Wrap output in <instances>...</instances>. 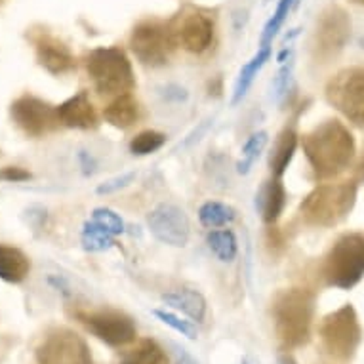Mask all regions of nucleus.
I'll return each instance as SVG.
<instances>
[{
  "label": "nucleus",
  "mask_w": 364,
  "mask_h": 364,
  "mask_svg": "<svg viewBox=\"0 0 364 364\" xmlns=\"http://www.w3.org/2000/svg\"><path fill=\"white\" fill-rule=\"evenodd\" d=\"M301 149L318 181H332L353 166L357 144L349 126L326 119L301 138Z\"/></svg>",
  "instance_id": "obj_1"
},
{
  "label": "nucleus",
  "mask_w": 364,
  "mask_h": 364,
  "mask_svg": "<svg viewBox=\"0 0 364 364\" xmlns=\"http://www.w3.org/2000/svg\"><path fill=\"white\" fill-rule=\"evenodd\" d=\"M316 294L309 288H284L271 299V318L281 347L287 353L309 343L315 321Z\"/></svg>",
  "instance_id": "obj_2"
},
{
  "label": "nucleus",
  "mask_w": 364,
  "mask_h": 364,
  "mask_svg": "<svg viewBox=\"0 0 364 364\" xmlns=\"http://www.w3.org/2000/svg\"><path fill=\"white\" fill-rule=\"evenodd\" d=\"M358 183L353 178L341 181H323L299 204V215L305 225L330 229L346 221L355 208Z\"/></svg>",
  "instance_id": "obj_3"
},
{
  "label": "nucleus",
  "mask_w": 364,
  "mask_h": 364,
  "mask_svg": "<svg viewBox=\"0 0 364 364\" xmlns=\"http://www.w3.org/2000/svg\"><path fill=\"white\" fill-rule=\"evenodd\" d=\"M318 275L324 287L353 290L364 279V231H347L324 254Z\"/></svg>",
  "instance_id": "obj_4"
},
{
  "label": "nucleus",
  "mask_w": 364,
  "mask_h": 364,
  "mask_svg": "<svg viewBox=\"0 0 364 364\" xmlns=\"http://www.w3.org/2000/svg\"><path fill=\"white\" fill-rule=\"evenodd\" d=\"M86 71L100 96L117 97L130 94L136 86L128 55L119 46H102L86 55Z\"/></svg>",
  "instance_id": "obj_5"
},
{
  "label": "nucleus",
  "mask_w": 364,
  "mask_h": 364,
  "mask_svg": "<svg viewBox=\"0 0 364 364\" xmlns=\"http://www.w3.org/2000/svg\"><path fill=\"white\" fill-rule=\"evenodd\" d=\"M318 338L323 351L340 364L351 363L363 343V326L357 309L351 304L341 305L324 316L318 326Z\"/></svg>",
  "instance_id": "obj_6"
},
{
  "label": "nucleus",
  "mask_w": 364,
  "mask_h": 364,
  "mask_svg": "<svg viewBox=\"0 0 364 364\" xmlns=\"http://www.w3.org/2000/svg\"><path fill=\"white\" fill-rule=\"evenodd\" d=\"M73 316L94 338L113 349L130 346L138 336V326L134 323V318L124 311L111 309V307H102V309L77 307V309H73Z\"/></svg>",
  "instance_id": "obj_7"
},
{
  "label": "nucleus",
  "mask_w": 364,
  "mask_h": 364,
  "mask_svg": "<svg viewBox=\"0 0 364 364\" xmlns=\"http://www.w3.org/2000/svg\"><path fill=\"white\" fill-rule=\"evenodd\" d=\"M326 102L357 128L364 130V67H346L324 88Z\"/></svg>",
  "instance_id": "obj_8"
},
{
  "label": "nucleus",
  "mask_w": 364,
  "mask_h": 364,
  "mask_svg": "<svg viewBox=\"0 0 364 364\" xmlns=\"http://www.w3.org/2000/svg\"><path fill=\"white\" fill-rule=\"evenodd\" d=\"M176 46L191 54L208 52L215 35L214 16L197 6H183L168 21Z\"/></svg>",
  "instance_id": "obj_9"
},
{
  "label": "nucleus",
  "mask_w": 364,
  "mask_h": 364,
  "mask_svg": "<svg viewBox=\"0 0 364 364\" xmlns=\"http://www.w3.org/2000/svg\"><path fill=\"white\" fill-rule=\"evenodd\" d=\"M173 48H176V42L172 38L168 21L155 18L144 19L132 31L130 50L144 65H166Z\"/></svg>",
  "instance_id": "obj_10"
},
{
  "label": "nucleus",
  "mask_w": 364,
  "mask_h": 364,
  "mask_svg": "<svg viewBox=\"0 0 364 364\" xmlns=\"http://www.w3.org/2000/svg\"><path fill=\"white\" fill-rule=\"evenodd\" d=\"M36 364H94L88 343L71 328H54L36 347Z\"/></svg>",
  "instance_id": "obj_11"
},
{
  "label": "nucleus",
  "mask_w": 364,
  "mask_h": 364,
  "mask_svg": "<svg viewBox=\"0 0 364 364\" xmlns=\"http://www.w3.org/2000/svg\"><path fill=\"white\" fill-rule=\"evenodd\" d=\"M351 38V19L340 6L326 8L316 21L315 29V60L328 63L343 52Z\"/></svg>",
  "instance_id": "obj_12"
},
{
  "label": "nucleus",
  "mask_w": 364,
  "mask_h": 364,
  "mask_svg": "<svg viewBox=\"0 0 364 364\" xmlns=\"http://www.w3.org/2000/svg\"><path fill=\"white\" fill-rule=\"evenodd\" d=\"M10 117L29 138H44L61 126L58 107L31 94H25L12 103Z\"/></svg>",
  "instance_id": "obj_13"
},
{
  "label": "nucleus",
  "mask_w": 364,
  "mask_h": 364,
  "mask_svg": "<svg viewBox=\"0 0 364 364\" xmlns=\"http://www.w3.org/2000/svg\"><path fill=\"white\" fill-rule=\"evenodd\" d=\"M27 38L35 48L38 65L54 77H63L77 69V60L65 41L50 33L46 27L35 25L27 29Z\"/></svg>",
  "instance_id": "obj_14"
},
{
  "label": "nucleus",
  "mask_w": 364,
  "mask_h": 364,
  "mask_svg": "<svg viewBox=\"0 0 364 364\" xmlns=\"http://www.w3.org/2000/svg\"><path fill=\"white\" fill-rule=\"evenodd\" d=\"M147 227L159 242L183 248L191 237V221L176 204L161 203L147 214Z\"/></svg>",
  "instance_id": "obj_15"
},
{
  "label": "nucleus",
  "mask_w": 364,
  "mask_h": 364,
  "mask_svg": "<svg viewBox=\"0 0 364 364\" xmlns=\"http://www.w3.org/2000/svg\"><path fill=\"white\" fill-rule=\"evenodd\" d=\"M61 126L67 128H77V130H94L97 122V113L94 103L90 102L86 92H78L75 96L58 105Z\"/></svg>",
  "instance_id": "obj_16"
},
{
  "label": "nucleus",
  "mask_w": 364,
  "mask_h": 364,
  "mask_svg": "<svg viewBox=\"0 0 364 364\" xmlns=\"http://www.w3.org/2000/svg\"><path fill=\"white\" fill-rule=\"evenodd\" d=\"M287 198L288 193L284 183H282V178L273 176L259 189V193L256 195V210L267 225H273L281 218V214L284 212V206H287Z\"/></svg>",
  "instance_id": "obj_17"
},
{
  "label": "nucleus",
  "mask_w": 364,
  "mask_h": 364,
  "mask_svg": "<svg viewBox=\"0 0 364 364\" xmlns=\"http://www.w3.org/2000/svg\"><path fill=\"white\" fill-rule=\"evenodd\" d=\"M31 273V259L16 246L0 245V281L19 284Z\"/></svg>",
  "instance_id": "obj_18"
},
{
  "label": "nucleus",
  "mask_w": 364,
  "mask_h": 364,
  "mask_svg": "<svg viewBox=\"0 0 364 364\" xmlns=\"http://www.w3.org/2000/svg\"><path fill=\"white\" fill-rule=\"evenodd\" d=\"M162 301L172 309L181 311L195 323H203L204 316H206V309H208L203 294L197 292V290H189V288H179V290L164 294Z\"/></svg>",
  "instance_id": "obj_19"
},
{
  "label": "nucleus",
  "mask_w": 364,
  "mask_h": 364,
  "mask_svg": "<svg viewBox=\"0 0 364 364\" xmlns=\"http://www.w3.org/2000/svg\"><path fill=\"white\" fill-rule=\"evenodd\" d=\"M103 119L105 122L119 130L132 128L139 120V103L136 97L130 94L113 97V102L103 109Z\"/></svg>",
  "instance_id": "obj_20"
},
{
  "label": "nucleus",
  "mask_w": 364,
  "mask_h": 364,
  "mask_svg": "<svg viewBox=\"0 0 364 364\" xmlns=\"http://www.w3.org/2000/svg\"><path fill=\"white\" fill-rule=\"evenodd\" d=\"M299 138L298 132L294 126H287L284 130L279 134L277 138V144L271 151V156H269V166H271V173L275 178H282L284 172L290 166L294 155H296V149H298Z\"/></svg>",
  "instance_id": "obj_21"
},
{
  "label": "nucleus",
  "mask_w": 364,
  "mask_h": 364,
  "mask_svg": "<svg viewBox=\"0 0 364 364\" xmlns=\"http://www.w3.org/2000/svg\"><path fill=\"white\" fill-rule=\"evenodd\" d=\"M269 58H271V46H262V48L257 50V54L240 69V75L237 78V84H235L233 100H231L233 105H237L246 96V92L250 90L252 82L256 80L257 73L262 71L263 65L269 61Z\"/></svg>",
  "instance_id": "obj_22"
},
{
  "label": "nucleus",
  "mask_w": 364,
  "mask_h": 364,
  "mask_svg": "<svg viewBox=\"0 0 364 364\" xmlns=\"http://www.w3.org/2000/svg\"><path fill=\"white\" fill-rule=\"evenodd\" d=\"M210 252L214 254L221 263H231L239 254V240L231 229H214L206 237Z\"/></svg>",
  "instance_id": "obj_23"
},
{
  "label": "nucleus",
  "mask_w": 364,
  "mask_h": 364,
  "mask_svg": "<svg viewBox=\"0 0 364 364\" xmlns=\"http://www.w3.org/2000/svg\"><path fill=\"white\" fill-rule=\"evenodd\" d=\"M119 364H170L166 351L155 340H141Z\"/></svg>",
  "instance_id": "obj_24"
},
{
  "label": "nucleus",
  "mask_w": 364,
  "mask_h": 364,
  "mask_svg": "<svg viewBox=\"0 0 364 364\" xmlns=\"http://www.w3.org/2000/svg\"><path fill=\"white\" fill-rule=\"evenodd\" d=\"M198 220L206 229H218V227H227L237 220V210L225 203L218 200H208L198 208Z\"/></svg>",
  "instance_id": "obj_25"
},
{
  "label": "nucleus",
  "mask_w": 364,
  "mask_h": 364,
  "mask_svg": "<svg viewBox=\"0 0 364 364\" xmlns=\"http://www.w3.org/2000/svg\"><path fill=\"white\" fill-rule=\"evenodd\" d=\"M82 245L90 252H105L113 248L114 235L94 220H90L84 223Z\"/></svg>",
  "instance_id": "obj_26"
},
{
  "label": "nucleus",
  "mask_w": 364,
  "mask_h": 364,
  "mask_svg": "<svg viewBox=\"0 0 364 364\" xmlns=\"http://www.w3.org/2000/svg\"><path fill=\"white\" fill-rule=\"evenodd\" d=\"M269 141V134L265 130H259L256 134H252L250 138L246 139L245 147H242V159L237 164V170L239 173H248L252 170V166L256 164V161L259 159V155L265 149V145Z\"/></svg>",
  "instance_id": "obj_27"
},
{
  "label": "nucleus",
  "mask_w": 364,
  "mask_h": 364,
  "mask_svg": "<svg viewBox=\"0 0 364 364\" xmlns=\"http://www.w3.org/2000/svg\"><path fill=\"white\" fill-rule=\"evenodd\" d=\"M166 144V136L156 130H144L139 132L138 136H134L130 141V151L132 155L136 156H145L151 153H156L162 149Z\"/></svg>",
  "instance_id": "obj_28"
},
{
  "label": "nucleus",
  "mask_w": 364,
  "mask_h": 364,
  "mask_svg": "<svg viewBox=\"0 0 364 364\" xmlns=\"http://www.w3.org/2000/svg\"><path fill=\"white\" fill-rule=\"evenodd\" d=\"M296 4V0H279V4H277L275 14L271 16V19L267 21V25L263 27L262 33V46H271V42L279 35V31L282 29V25L287 21L288 14L292 10V6Z\"/></svg>",
  "instance_id": "obj_29"
},
{
  "label": "nucleus",
  "mask_w": 364,
  "mask_h": 364,
  "mask_svg": "<svg viewBox=\"0 0 364 364\" xmlns=\"http://www.w3.org/2000/svg\"><path fill=\"white\" fill-rule=\"evenodd\" d=\"M153 315H155L159 321H162L164 324H168L170 328H173L176 332H179L181 336L189 338V340H195V338H197V330H195V326H193L189 321H183V318H179L178 315L170 313V311L155 309V311H153Z\"/></svg>",
  "instance_id": "obj_30"
},
{
  "label": "nucleus",
  "mask_w": 364,
  "mask_h": 364,
  "mask_svg": "<svg viewBox=\"0 0 364 364\" xmlns=\"http://www.w3.org/2000/svg\"><path fill=\"white\" fill-rule=\"evenodd\" d=\"M92 220L96 221V223H100V225L105 227V229L111 231L114 237L120 233H124V221H122V218H120L117 212H113V210L96 208L94 212H92Z\"/></svg>",
  "instance_id": "obj_31"
},
{
  "label": "nucleus",
  "mask_w": 364,
  "mask_h": 364,
  "mask_svg": "<svg viewBox=\"0 0 364 364\" xmlns=\"http://www.w3.org/2000/svg\"><path fill=\"white\" fill-rule=\"evenodd\" d=\"M292 60L284 61V65L279 69L275 80H273V97H275L277 102H281L282 97L287 96L288 82H290V77H292Z\"/></svg>",
  "instance_id": "obj_32"
},
{
  "label": "nucleus",
  "mask_w": 364,
  "mask_h": 364,
  "mask_svg": "<svg viewBox=\"0 0 364 364\" xmlns=\"http://www.w3.org/2000/svg\"><path fill=\"white\" fill-rule=\"evenodd\" d=\"M134 179H136V172H126L122 173V176H117V178L105 181L103 186L97 187V193H100V195H111V193H117L120 191V189H124V187L130 186Z\"/></svg>",
  "instance_id": "obj_33"
},
{
  "label": "nucleus",
  "mask_w": 364,
  "mask_h": 364,
  "mask_svg": "<svg viewBox=\"0 0 364 364\" xmlns=\"http://www.w3.org/2000/svg\"><path fill=\"white\" fill-rule=\"evenodd\" d=\"M0 179L2 181H14V183L27 181V179H31V172H27V170L19 166H6L0 170Z\"/></svg>",
  "instance_id": "obj_34"
},
{
  "label": "nucleus",
  "mask_w": 364,
  "mask_h": 364,
  "mask_svg": "<svg viewBox=\"0 0 364 364\" xmlns=\"http://www.w3.org/2000/svg\"><path fill=\"white\" fill-rule=\"evenodd\" d=\"M353 176L351 178L357 181L358 186L360 183H364V147L363 151H360V155H357V159H355V162H353Z\"/></svg>",
  "instance_id": "obj_35"
},
{
  "label": "nucleus",
  "mask_w": 364,
  "mask_h": 364,
  "mask_svg": "<svg viewBox=\"0 0 364 364\" xmlns=\"http://www.w3.org/2000/svg\"><path fill=\"white\" fill-rule=\"evenodd\" d=\"M80 162H82L84 166V173H92L94 172V168H96V162H94V159L88 155V153H84V151H80Z\"/></svg>",
  "instance_id": "obj_36"
},
{
  "label": "nucleus",
  "mask_w": 364,
  "mask_h": 364,
  "mask_svg": "<svg viewBox=\"0 0 364 364\" xmlns=\"http://www.w3.org/2000/svg\"><path fill=\"white\" fill-rule=\"evenodd\" d=\"M173 349H176V364H197L189 355H187L186 349H179V347L176 346H173Z\"/></svg>",
  "instance_id": "obj_37"
},
{
  "label": "nucleus",
  "mask_w": 364,
  "mask_h": 364,
  "mask_svg": "<svg viewBox=\"0 0 364 364\" xmlns=\"http://www.w3.org/2000/svg\"><path fill=\"white\" fill-rule=\"evenodd\" d=\"M279 364H298V363H296V358H294L290 353H284V355L279 357Z\"/></svg>",
  "instance_id": "obj_38"
},
{
  "label": "nucleus",
  "mask_w": 364,
  "mask_h": 364,
  "mask_svg": "<svg viewBox=\"0 0 364 364\" xmlns=\"http://www.w3.org/2000/svg\"><path fill=\"white\" fill-rule=\"evenodd\" d=\"M242 364H259V363H256L252 357H246L245 360H242Z\"/></svg>",
  "instance_id": "obj_39"
},
{
  "label": "nucleus",
  "mask_w": 364,
  "mask_h": 364,
  "mask_svg": "<svg viewBox=\"0 0 364 364\" xmlns=\"http://www.w3.org/2000/svg\"><path fill=\"white\" fill-rule=\"evenodd\" d=\"M355 2H360V4H364V0H355Z\"/></svg>",
  "instance_id": "obj_40"
},
{
  "label": "nucleus",
  "mask_w": 364,
  "mask_h": 364,
  "mask_svg": "<svg viewBox=\"0 0 364 364\" xmlns=\"http://www.w3.org/2000/svg\"><path fill=\"white\" fill-rule=\"evenodd\" d=\"M0 2H2V0H0Z\"/></svg>",
  "instance_id": "obj_41"
}]
</instances>
